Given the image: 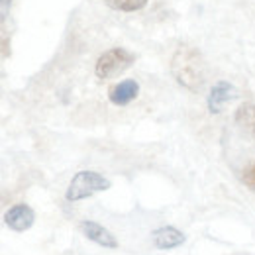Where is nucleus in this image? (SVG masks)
<instances>
[{"mask_svg": "<svg viewBox=\"0 0 255 255\" xmlns=\"http://www.w3.org/2000/svg\"><path fill=\"white\" fill-rule=\"evenodd\" d=\"M171 73L181 87L191 93H198L206 81V67L200 51L191 45H181L173 55Z\"/></svg>", "mask_w": 255, "mask_h": 255, "instance_id": "obj_1", "label": "nucleus"}, {"mask_svg": "<svg viewBox=\"0 0 255 255\" xmlns=\"http://www.w3.org/2000/svg\"><path fill=\"white\" fill-rule=\"evenodd\" d=\"M108 189H110V181L104 175H100L96 171H79L71 179L67 192H65V198L69 202H77V200L89 198L96 192L108 191Z\"/></svg>", "mask_w": 255, "mask_h": 255, "instance_id": "obj_2", "label": "nucleus"}, {"mask_svg": "<svg viewBox=\"0 0 255 255\" xmlns=\"http://www.w3.org/2000/svg\"><path fill=\"white\" fill-rule=\"evenodd\" d=\"M133 63H135V55L131 51H128L124 47H112L96 59L95 75L102 81L112 79V77H118L120 73H124Z\"/></svg>", "mask_w": 255, "mask_h": 255, "instance_id": "obj_3", "label": "nucleus"}, {"mask_svg": "<svg viewBox=\"0 0 255 255\" xmlns=\"http://www.w3.org/2000/svg\"><path fill=\"white\" fill-rule=\"evenodd\" d=\"M236 96H238V91H236V87H234L232 83H228V81H218V83L210 89L208 98H206L208 112H210V114H220L224 110V106H226L230 100H234Z\"/></svg>", "mask_w": 255, "mask_h": 255, "instance_id": "obj_4", "label": "nucleus"}, {"mask_svg": "<svg viewBox=\"0 0 255 255\" xmlns=\"http://www.w3.org/2000/svg\"><path fill=\"white\" fill-rule=\"evenodd\" d=\"M4 222L14 232H26L30 230L35 222V212L28 204H16L4 214Z\"/></svg>", "mask_w": 255, "mask_h": 255, "instance_id": "obj_5", "label": "nucleus"}, {"mask_svg": "<svg viewBox=\"0 0 255 255\" xmlns=\"http://www.w3.org/2000/svg\"><path fill=\"white\" fill-rule=\"evenodd\" d=\"M79 230L83 232L85 238H89L91 242H95L102 248H108V250H116L118 248V240L100 224L93 222V220H83L79 222Z\"/></svg>", "mask_w": 255, "mask_h": 255, "instance_id": "obj_6", "label": "nucleus"}, {"mask_svg": "<svg viewBox=\"0 0 255 255\" xmlns=\"http://www.w3.org/2000/svg\"><path fill=\"white\" fill-rule=\"evenodd\" d=\"M151 242L157 250H175L187 242V236L175 226H161L151 234Z\"/></svg>", "mask_w": 255, "mask_h": 255, "instance_id": "obj_7", "label": "nucleus"}, {"mask_svg": "<svg viewBox=\"0 0 255 255\" xmlns=\"http://www.w3.org/2000/svg\"><path fill=\"white\" fill-rule=\"evenodd\" d=\"M139 95V85L133 79H124L118 85H114L108 93V100L116 106H126L131 100H135Z\"/></svg>", "mask_w": 255, "mask_h": 255, "instance_id": "obj_8", "label": "nucleus"}, {"mask_svg": "<svg viewBox=\"0 0 255 255\" xmlns=\"http://www.w3.org/2000/svg\"><path fill=\"white\" fill-rule=\"evenodd\" d=\"M236 124L255 137V102H244L236 110Z\"/></svg>", "mask_w": 255, "mask_h": 255, "instance_id": "obj_9", "label": "nucleus"}, {"mask_svg": "<svg viewBox=\"0 0 255 255\" xmlns=\"http://www.w3.org/2000/svg\"><path fill=\"white\" fill-rule=\"evenodd\" d=\"M149 0H106V6L116 12H137L147 6Z\"/></svg>", "mask_w": 255, "mask_h": 255, "instance_id": "obj_10", "label": "nucleus"}, {"mask_svg": "<svg viewBox=\"0 0 255 255\" xmlns=\"http://www.w3.org/2000/svg\"><path fill=\"white\" fill-rule=\"evenodd\" d=\"M244 183H246L252 191H255V161L244 171Z\"/></svg>", "mask_w": 255, "mask_h": 255, "instance_id": "obj_11", "label": "nucleus"}, {"mask_svg": "<svg viewBox=\"0 0 255 255\" xmlns=\"http://www.w3.org/2000/svg\"><path fill=\"white\" fill-rule=\"evenodd\" d=\"M10 4H12V0H0V6H2V22H6V18H8Z\"/></svg>", "mask_w": 255, "mask_h": 255, "instance_id": "obj_12", "label": "nucleus"}]
</instances>
